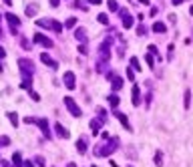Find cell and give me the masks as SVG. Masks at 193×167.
<instances>
[{"label":"cell","mask_w":193,"mask_h":167,"mask_svg":"<svg viewBox=\"0 0 193 167\" xmlns=\"http://www.w3.org/2000/svg\"><path fill=\"white\" fill-rule=\"evenodd\" d=\"M117 145H119V141L109 137V139H107V143L103 145V147H95V155H99V157H109V155L117 149Z\"/></svg>","instance_id":"6da1fadb"},{"label":"cell","mask_w":193,"mask_h":167,"mask_svg":"<svg viewBox=\"0 0 193 167\" xmlns=\"http://www.w3.org/2000/svg\"><path fill=\"white\" fill-rule=\"evenodd\" d=\"M18 67H20V72H22V79H32V75H34L32 61H28V58H20Z\"/></svg>","instance_id":"7a4b0ae2"},{"label":"cell","mask_w":193,"mask_h":167,"mask_svg":"<svg viewBox=\"0 0 193 167\" xmlns=\"http://www.w3.org/2000/svg\"><path fill=\"white\" fill-rule=\"evenodd\" d=\"M64 105H67V109H68V111H71V115H72V117H81V115H82L81 107H78L77 103H75V101L71 99V97H64Z\"/></svg>","instance_id":"3957f363"},{"label":"cell","mask_w":193,"mask_h":167,"mask_svg":"<svg viewBox=\"0 0 193 167\" xmlns=\"http://www.w3.org/2000/svg\"><path fill=\"white\" fill-rule=\"evenodd\" d=\"M6 20H8L10 28H12V34H16V30H18V26H20V18L16 14H12V12H8V14H6Z\"/></svg>","instance_id":"277c9868"},{"label":"cell","mask_w":193,"mask_h":167,"mask_svg":"<svg viewBox=\"0 0 193 167\" xmlns=\"http://www.w3.org/2000/svg\"><path fill=\"white\" fill-rule=\"evenodd\" d=\"M34 43H36V44H42V46H46V48L53 46V40H50L48 36H44V34H40V32L34 34Z\"/></svg>","instance_id":"5b68a950"},{"label":"cell","mask_w":193,"mask_h":167,"mask_svg":"<svg viewBox=\"0 0 193 167\" xmlns=\"http://www.w3.org/2000/svg\"><path fill=\"white\" fill-rule=\"evenodd\" d=\"M36 125L40 127V131H42L44 137L50 139V127H48V121H46V119H36Z\"/></svg>","instance_id":"8992f818"},{"label":"cell","mask_w":193,"mask_h":167,"mask_svg":"<svg viewBox=\"0 0 193 167\" xmlns=\"http://www.w3.org/2000/svg\"><path fill=\"white\" fill-rule=\"evenodd\" d=\"M63 79H64V87H67L68 91H72V89H75V72H71V71L64 72Z\"/></svg>","instance_id":"52a82bcc"},{"label":"cell","mask_w":193,"mask_h":167,"mask_svg":"<svg viewBox=\"0 0 193 167\" xmlns=\"http://www.w3.org/2000/svg\"><path fill=\"white\" fill-rule=\"evenodd\" d=\"M113 115H115L117 119L121 121V123H123V127H125V129H129V131H133V127H131V123H129V119H127L125 115L123 113H119V111H113Z\"/></svg>","instance_id":"ba28073f"},{"label":"cell","mask_w":193,"mask_h":167,"mask_svg":"<svg viewBox=\"0 0 193 167\" xmlns=\"http://www.w3.org/2000/svg\"><path fill=\"white\" fill-rule=\"evenodd\" d=\"M121 16H123V26H125V28H131V26H133V16H131L127 10H121Z\"/></svg>","instance_id":"9c48e42d"},{"label":"cell","mask_w":193,"mask_h":167,"mask_svg":"<svg viewBox=\"0 0 193 167\" xmlns=\"http://www.w3.org/2000/svg\"><path fill=\"white\" fill-rule=\"evenodd\" d=\"M40 61H42L44 65H48L50 69H56V67H58V65H56V61H53V58L48 57L46 53H42V54H40Z\"/></svg>","instance_id":"30bf717a"},{"label":"cell","mask_w":193,"mask_h":167,"mask_svg":"<svg viewBox=\"0 0 193 167\" xmlns=\"http://www.w3.org/2000/svg\"><path fill=\"white\" fill-rule=\"evenodd\" d=\"M109 79H111L113 89H115V91H119L121 87H123V79H121V76H117V75H109Z\"/></svg>","instance_id":"8fae6325"},{"label":"cell","mask_w":193,"mask_h":167,"mask_svg":"<svg viewBox=\"0 0 193 167\" xmlns=\"http://www.w3.org/2000/svg\"><path fill=\"white\" fill-rule=\"evenodd\" d=\"M105 123V119H93L91 121V129H93V133H99V129H101V125Z\"/></svg>","instance_id":"7c38bea8"},{"label":"cell","mask_w":193,"mask_h":167,"mask_svg":"<svg viewBox=\"0 0 193 167\" xmlns=\"http://www.w3.org/2000/svg\"><path fill=\"white\" fill-rule=\"evenodd\" d=\"M54 129H56V135H58V137H63V139H67V137H68V131L64 129V127H63L60 123H56V125H54Z\"/></svg>","instance_id":"4fadbf2b"},{"label":"cell","mask_w":193,"mask_h":167,"mask_svg":"<svg viewBox=\"0 0 193 167\" xmlns=\"http://www.w3.org/2000/svg\"><path fill=\"white\" fill-rule=\"evenodd\" d=\"M139 103H141V91H139V87H133V105H139Z\"/></svg>","instance_id":"5bb4252c"},{"label":"cell","mask_w":193,"mask_h":167,"mask_svg":"<svg viewBox=\"0 0 193 167\" xmlns=\"http://www.w3.org/2000/svg\"><path fill=\"white\" fill-rule=\"evenodd\" d=\"M153 30H155L157 34H163L165 30H167V26H165L163 22H155V24H153Z\"/></svg>","instance_id":"9a60e30c"},{"label":"cell","mask_w":193,"mask_h":167,"mask_svg":"<svg viewBox=\"0 0 193 167\" xmlns=\"http://www.w3.org/2000/svg\"><path fill=\"white\" fill-rule=\"evenodd\" d=\"M75 36H77L81 43H87V32H85V28H78L77 32H75Z\"/></svg>","instance_id":"2e32d148"},{"label":"cell","mask_w":193,"mask_h":167,"mask_svg":"<svg viewBox=\"0 0 193 167\" xmlns=\"http://www.w3.org/2000/svg\"><path fill=\"white\" fill-rule=\"evenodd\" d=\"M50 28H53L54 32H63V24L56 22V20H50Z\"/></svg>","instance_id":"e0dca14e"},{"label":"cell","mask_w":193,"mask_h":167,"mask_svg":"<svg viewBox=\"0 0 193 167\" xmlns=\"http://www.w3.org/2000/svg\"><path fill=\"white\" fill-rule=\"evenodd\" d=\"M77 149L81 153H85V151H87V141H85V139H78V141H77Z\"/></svg>","instance_id":"ac0fdd59"},{"label":"cell","mask_w":193,"mask_h":167,"mask_svg":"<svg viewBox=\"0 0 193 167\" xmlns=\"http://www.w3.org/2000/svg\"><path fill=\"white\" fill-rule=\"evenodd\" d=\"M12 161H14V167H20L22 165V155H20V153H14V155H12Z\"/></svg>","instance_id":"d6986e66"},{"label":"cell","mask_w":193,"mask_h":167,"mask_svg":"<svg viewBox=\"0 0 193 167\" xmlns=\"http://www.w3.org/2000/svg\"><path fill=\"white\" fill-rule=\"evenodd\" d=\"M155 165H157V167H161V165H163V153H161V151H157V153H155Z\"/></svg>","instance_id":"ffe728a7"},{"label":"cell","mask_w":193,"mask_h":167,"mask_svg":"<svg viewBox=\"0 0 193 167\" xmlns=\"http://www.w3.org/2000/svg\"><path fill=\"white\" fill-rule=\"evenodd\" d=\"M131 67L135 69V71H141V65H139V58L137 57H131Z\"/></svg>","instance_id":"44dd1931"},{"label":"cell","mask_w":193,"mask_h":167,"mask_svg":"<svg viewBox=\"0 0 193 167\" xmlns=\"http://www.w3.org/2000/svg\"><path fill=\"white\" fill-rule=\"evenodd\" d=\"M189 107H191V91H185V109H189Z\"/></svg>","instance_id":"7402d4cb"},{"label":"cell","mask_w":193,"mask_h":167,"mask_svg":"<svg viewBox=\"0 0 193 167\" xmlns=\"http://www.w3.org/2000/svg\"><path fill=\"white\" fill-rule=\"evenodd\" d=\"M8 119H10V123L14 125V127L18 125V115H16V113H8Z\"/></svg>","instance_id":"603a6c76"},{"label":"cell","mask_w":193,"mask_h":167,"mask_svg":"<svg viewBox=\"0 0 193 167\" xmlns=\"http://www.w3.org/2000/svg\"><path fill=\"white\" fill-rule=\"evenodd\" d=\"M36 24H38V26H42V28H50V20H48V18H42V20H38Z\"/></svg>","instance_id":"cb8c5ba5"},{"label":"cell","mask_w":193,"mask_h":167,"mask_svg":"<svg viewBox=\"0 0 193 167\" xmlns=\"http://www.w3.org/2000/svg\"><path fill=\"white\" fill-rule=\"evenodd\" d=\"M75 24H77V18H68L67 22H64V26H67V28H75Z\"/></svg>","instance_id":"d4e9b609"},{"label":"cell","mask_w":193,"mask_h":167,"mask_svg":"<svg viewBox=\"0 0 193 167\" xmlns=\"http://www.w3.org/2000/svg\"><path fill=\"white\" fill-rule=\"evenodd\" d=\"M26 14H28V16H34V14H36V6H34V4H30L28 8H26Z\"/></svg>","instance_id":"484cf974"},{"label":"cell","mask_w":193,"mask_h":167,"mask_svg":"<svg viewBox=\"0 0 193 167\" xmlns=\"http://www.w3.org/2000/svg\"><path fill=\"white\" fill-rule=\"evenodd\" d=\"M109 103H111L113 107H117V105H119V97H117V95H111V97H109Z\"/></svg>","instance_id":"4316f807"},{"label":"cell","mask_w":193,"mask_h":167,"mask_svg":"<svg viewBox=\"0 0 193 167\" xmlns=\"http://www.w3.org/2000/svg\"><path fill=\"white\" fill-rule=\"evenodd\" d=\"M96 18H99V22H101V24H109V16H107V14H99Z\"/></svg>","instance_id":"83f0119b"},{"label":"cell","mask_w":193,"mask_h":167,"mask_svg":"<svg viewBox=\"0 0 193 167\" xmlns=\"http://www.w3.org/2000/svg\"><path fill=\"white\" fill-rule=\"evenodd\" d=\"M75 6H77V8H81V10H87V2H82V0H77V2H75Z\"/></svg>","instance_id":"f1b7e54d"},{"label":"cell","mask_w":193,"mask_h":167,"mask_svg":"<svg viewBox=\"0 0 193 167\" xmlns=\"http://www.w3.org/2000/svg\"><path fill=\"white\" fill-rule=\"evenodd\" d=\"M107 4H109V8H111V10H117V8H119V4H117V0H109Z\"/></svg>","instance_id":"f546056e"},{"label":"cell","mask_w":193,"mask_h":167,"mask_svg":"<svg viewBox=\"0 0 193 167\" xmlns=\"http://www.w3.org/2000/svg\"><path fill=\"white\" fill-rule=\"evenodd\" d=\"M0 145H2V147H6V145H10V139L6 137V135H4V137H0Z\"/></svg>","instance_id":"4dcf8cb0"},{"label":"cell","mask_w":193,"mask_h":167,"mask_svg":"<svg viewBox=\"0 0 193 167\" xmlns=\"http://www.w3.org/2000/svg\"><path fill=\"white\" fill-rule=\"evenodd\" d=\"M137 34H139V36H143V34H147V28H145L143 24H141L139 28H137Z\"/></svg>","instance_id":"1f68e13d"},{"label":"cell","mask_w":193,"mask_h":167,"mask_svg":"<svg viewBox=\"0 0 193 167\" xmlns=\"http://www.w3.org/2000/svg\"><path fill=\"white\" fill-rule=\"evenodd\" d=\"M127 79H129V81H135V72L131 71V69H127Z\"/></svg>","instance_id":"d6a6232c"},{"label":"cell","mask_w":193,"mask_h":167,"mask_svg":"<svg viewBox=\"0 0 193 167\" xmlns=\"http://www.w3.org/2000/svg\"><path fill=\"white\" fill-rule=\"evenodd\" d=\"M28 95H30V97H32V99H34V101H40L38 93H34V91H32V89H30V91H28Z\"/></svg>","instance_id":"836d02e7"},{"label":"cell","mask_w":193,"mask_h":167,"mask_svg":"<svg viewBox=\"0 0 193 167\" xmlns=\"http://www.w3.org/2000/svg\"><path fill=\"white\" fill-rule=\"evenodd\" d=\"M145 61H147V65H149V67H153V58H151V54H147V57H145Z\"/></svg>","instance_id":"e575fe53"},{"label":"cell","mask_w":193,"mask_h":167,"mask_svg":"<svg viewBox=\"0 0 193 167\" xmlns=\"http://www.w3.org/2000/svg\"><path fill=\"white\" fill-rule=\"evenodd\" d=\"M24 123H28V125H32V123H36V119H32V117H26V119H24Z\"/></svg>","instance_id":"d590c367"},{"label":"cell","mask_w":193,"mask_h":167,"mask_svg":"<svg viewBox=\"0 0 193 167\" xmlns=\"http://www.w3.org/2000/svg\"><path fill=\"white\" fill-rule=\"evenodd\" d=\"M78 53H82V54H87V46L82 44V46H78Z\"/></svg>","instance_id":"8d00e7d4"},{"label":"cell","mask_w":193,"mask_h":167,"mask_svg":"<svg viewBox=\"0 0 193 167\" xmlns=\"http://www.w3.org/2000/svg\"><path fill=\"white\" fill-rule=\"evenodd\" d=\"M36 163H38L40 167H44V159H42V157H36Z\"/></svg>","instance_id":"74e56055"},{"label":"cell","mask_w":193,"mask_h":167,"mask_svg":"<svg viewBox=\"0 0 193 167\" xmlns=\"http://www.w3.org/2000/svg\"><path fill=\"white\" fill-rule=\"evenodd\" d=\"M50 4H53V6H54V8H56V6H58V4H60V0H50Z\"/></svg>","instance_id":"f35d334b"},{"label":"cell","mask_w":193,"mask_h":167,"mask_svg":"<svg viewBox=\"0 0 193 167\" xmlns=\"http://www.w3.org/2000/svg\"><path fill=\"white\" fill-rule=\"evenodd\" d=\"M4 57H6V50H4L2 46H0V58H4Z\"/></svg>","instance_id":"ab89813d"},{"label":"cell","mask_w":193,"mask_h":167,"mask_svg":"<svg viewBox=\"0 0 193 167\" xmlns=\"http://www.w3.org/2000/svg\"><path fill=\"white\" fill-rule=\"evenodd\" d=\"M24 167H34V165H32V161H24Z\"/></svg>","instance_id":"60d3db41"},{"label":"cell","mask_w":193,"mask_h":167,"mask_svg":"<svg viewBox=\"0 0 193 167\" xmlns=\"http://www.w3.org/2000/svg\"><path fill=\"white\" fill-rule=\"evenodd\" d=\"M91 4H101V0H89Z\"/></svg>","instance_id":"b9f144b4"},{"label":"cell","mask_w":193,"mask_h":167,"mask_svg":"<svg viewBox=\"0 0 193 167\" xmlns=\"http://www.w3.org/2000/svg\"><path fill=\"white\" fill-rule=\"evenodd\" d=\"M139 2H141V4H145V6L149 4V0H139Z\"/></svg>","instance_id":"7bdbcfd3"},{"label":"cell","mask_w":193,"mask_h":167,"mask_svg":"<svg viewBox=\"0 0 193 167\" xmlns=\"http://www.w3.org/2000/svg\"><path fill=\"white\" fill-rule=\"evenodd\" d=\"M181 2H183V0H173V4H181Z\"/></svg>","instance_id":"ee69618b"},{"label":"cell","mask_w":193,"mask_h":167,"mask_svg":"<svg viewBox=\"0 0 193 167\" xmlns=\"http://www.w3.org/2000/svg\"><path fill=\"white\" fill-rule=\"evenodd\" d=\"M4 2H6V4H8V6H10V4H12V0H4Z\"/></svg>","instance_id":"f6af8a7d"},{"label":"cell","mask_w":193,"mask_h":167,"mask_svg":"<svg viewBox=\"0 0 193 167\" xmlns=\"http://www.w3.org/2000/svg\"><path fill=\"white\" fill-rule=\"evenodd\" d=\"M67 167H77V165H75V163H68V165Z\"/></svg>","instance_id":"bcb514c9"},{"label":"cell","mask_w":193,"mask_h":167,"mask_svg":"<svg viewBox=\"0 0 193 167\" xmlns=\"http://www.w3.org/2000/svg\"><path fill=\"white\" fill-rule=\"evenodd\" d=\"M189 14H193V4H191V8H189Z\"/></svg>","instance_id":"7dc6e473"},{"label":"cell","mask_w":193,"mask_h":167,"mask_svg":"<svg viewBox=\"0 0 193 167\" xmlns=\"http://www.w3.org/2000/svg\"><path fill=\"white\" fill-rule=\"evenodd\" d=\"M0 72H2V65H0Z\"/></svg>","instance_id":"c3c4849f"},{"label":"cell","mask_w":193,"mask_h":167,"mask_svg":"<svg viewBox=\"0 0 193 167\" xmlns=\"http://www.w3.org/2000/svg\"><path fill=\"white\" fill-rule=\"evenodd\" d=\"M127 167H131V165H127Z\"/></svg>","instance_id":"681fc988"}]
</instances>
